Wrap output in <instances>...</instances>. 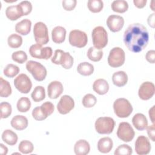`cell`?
Instances as JSON below:
<instances>
[{
  "instance_id": "cell-13",
  "label": "cell",
  "mask_w": 155,
  "mask_h": 155,
  "mask_svg": "<svg viewBox=\"0 0 155 155\" xmlns=\"http://www.w3.org/2000/svg\"><path fill=\"white\" fill-rule=\"evenodd\" d=\"M16 88L21 93L27 94L31 89L32 83L29 77L24 73L19 74L14 80Z\"/></svg>"
},
{
  "instance_id": "cell-18",
  "label": "cell",
  "mask_w": 155,
  "mask_h": 155,
  "mask_svg": "<svg viewBox=\"0 0 155 155\" xmlns=\"http://www.w3.org/2000/svg\"><path fill=\"white\" fill-rule=\"evenodd\" d=\"M64 88L62 83L58 81L51 82L47 87L48 96L50 99H57L63 92Z\"/></svg>"
},
{
  "instance_id": "cell-46",
  "label": "cell",
  "mask_w": 155,
  "mask_h": 155,
  "mask_svg": "<svg viewBox=\"0 0 155 155\" xmlns=\"http://www.w3.org/2000/svg\"><path fill=\"white\" fill-rule=\"evenodd\" d=\"M147 130V133L149 137L153 142L155 140V129H154V124H152L150 126H148L146 128Z\"/></svg>"
},
{
  "instance_id": "cell-30",
  "label": "cell",
  "mask_w": 155,
  "mask_h": 155,
  "mask_svg": "<svg viewBox=\"0 0 155 155\" xmlns=\"http://www.w3.org/2000/svg\"><path fill=\"white\" fill-rule=\"evenodd\" d=\"M111 7L113 11L117 13H122L127 11L128 8V4L126 1L124 0H116L113 1Z\"/></svg>"
},
{
  "instance_id": "cell-12",
  "label": "cell",
  "mask_w": 155,
  "mask_h": 155,
  "mask_svg": "<svg viewBox=\"0 0 155 155\" xmlns=\"http://www.w3.org/2000/svg\"><path fill=\"white\" fill-rule=\"evenodd\" d=\"M134 135V131L128 122H122L119 124L117 130V136L121 140L129 142L133 139Z\"/></svg>"
},
{
  "instance_id": "cell-48",
  "label": "cell",
  "mask_w": 155,
  "mask_h": 155,
  "mask_svg": "<svg viewBox=\"0 0 155 155\" xmlns=\"http://www.w3.org/2000/svg\"><path fill=\"white\" fill-rule=\"evenodd\" d=\"M155 14L154 13H152L151 15H150L147 19V22L148 25L151 27L152 28H154V21H155Z\"/></svg>"
},
{
  "instance_id": "cell-15",
  "label": "cell",
  "mask_w": 155,
  "mask_h": 155,
  "mask_svg": "<svg viewBox=\"0 0 155 155\" xmlns=\"http://www.w3.org/2000/svg\"><path fill=\"white\" fill-rule=\"evenodd\" d=\"M151 143L145 136H139L135 142V151L139 155L148 154L151 151Z\"/></svg>"
},
{
  "instance_id": "cell-1",
  "label": "cell",
  "mask_w": 155,
  "mask_h": 155,
  "mask_svg": "<svg viewBox=\"0 0 155 155\" xmlns=\"http://www.w3.org/2000/svg\"><path fill=\"white\" fill-rule=\"evenodd\" d=\"M149 41V34L147 28L140 23L130 24L125 30L124 42L127 48L134 53L143 50Z\"/></svg>"
},
{
  "instance_id": "cell-10",
  "label": "cell",
  "mask_w": 155,
  "mask_h": 155,
  "mask_svg": "<svg viewBox=\"0 0 155 155\" xmlns=\"http://www.w3.org/2000/svg\"><path fill=\"white\" fill-rule=\"evenodd\" d=\"M29 53L33 58L47 60L51 57L53 51L50 47H42V45L35 44L30 46Z\"/></svg>"
},
{
  "instance_id": "cell-38",
  "label": "cell",
  "mask_w": 155,
  "mask_h": 155,
  "mask_svg": "<svg viewBox=\"0 0 155 155\" xmlns=\"http://www.w3.org/2000/svg\"><path fill=\"white\" fill-rule=\"evenodd\" d=\"M19 72V68L12 64H9L4 68V74L8 78H13L16 76Z\"/></svg>"
},
{
  "instance_id": "cell-50",
  "label": "cell",
  "mask_w": 155,
  "mask_h": 155,
  "mask_svg": "<svg viewBox=\"0 0 155 155\" xmlns=\"http://www.w3.org/2000/svg\"><path fill=\"white\" fill-rule=\"evenodd\" d=\"M8 152V148L4 144H0V153L2 155H6Z\"/></svg>"
},
{
  "instance_id": "cell-49",
  "label": "cell",
  "mask_w": 155,
  "mask_h": 155,
  "mask_svg": "<svg viewBox=\"0 0 155 155\" xmlns=\"http://www.w3.org/2000/svg\"><path fill=\"white\" fill-rule=\"evenodd\" d=\"M149 116L151 119V122L153 124H154V106H153L149 110Z\"/></svg>"
},
{
  "instance_id": "cell-47",
  "label": "cell",
  "mask_w": 155,
  "mask_h": 155,
  "mask_svg": "<svg viewBox=\"0 0 155 155\" xmlns=\"http://www.w3.org/2000/svg\"><path fill=\"white\" fill-rule=\"evenodd\" d=\"M147 0H134L133 3L134 5L139 8H142L144 7L147 4Z\"/></svg>"
},
{
  "instance_id": "cell-42",
  "label": "cell",
  "mask_w": 155,
  "mask_h": 155,
  "mask_svg": "<svg viewBox=\"0 0 155 155\" xmlns=\"http://www.w3.org/2000/svg\"><path fill=\"white\" fill-rule=\"evenodd\" d=\"M133 153L131 147L127 144H122L117 147L114 154L115 155H130Z\"/></svg>"
},
{
  "instance_id": "cell-29",
  "label": "cell",
  "mask_w": 155,
  "mask_h": 155,
  "mask_svg": "<svg viewBox=\"0 0 155 155\" xmlns=\"http://www.w3.org/2000/svg\"><path fill=\"white\" fill-rule=\"evenodd\" d=\"M78 72L83 76H90L94 71V66L87 62L80 63L77 67Z\"/></svg>"
},
{
  "instance_id": "cell-33",
  "label": "cell",
  "mask_w": 155,
  "mask_h": 155,
  "mask_svg": "<svg viewBox=\"0 0 155 155\" xmlns=\"http://www.w3.org/2000/svg\"><path fill=\"white\" fill-rule=\"evenodd\" d=\"M31 97L32 99L36 102L44 100L45 97V88L42 86H36L31 93Z\"/></svg>"
},
{
  "instance_id": "cell-43",
  "label": "cell",
  "mask_w": 155,
  "mask_h": 155,
  "mask_svg": "<svg viewBox=\"0 0 155 155\" xmlns=\"http://www.w3.org/2000/svg\"><path fill=\"white\" fill-rule=\"evenodd\" d=\"M18 5L19 7L22 16L28 15L32 10V5L30 1H23Z\"/></svg>"
},
{
  "instance_id": "cell-44",
  "label": "cell",
  "mask_w": 155,
  "mask_h": 155,
  "mask_svg": "<svg viewBox=\"0 0 155 155\" xmlns=\"http://www.w3.org/2000/svg\"><path fill=\"white\" fill-rule=\"evenodd\" d=\"M77 4L76 0H64L62 1L63 8L67 11L73 10Z\"/></svg>"
},
{
  "instance_id": "cell-40",
  "label": "cell",
  "mask_w": 155,
  "mask_h": 155,
  "mask_svg": "<svg viewBox=\"0 0 155 155\" xmlns=\"http://www.w3.org/2000/svg\"><path fill=\"white\" fill-rule=\"evenodd\" d=\"M97 102L96 97L92 94H85L82 99V104L86 108H91L93 107Z\"/></svg>"
},
{
  "instance_id": "cell-8",
  "label": "cell",
  "mask_w": 155,
  "mask_h": 155,
  "mask_svg": "<svg viewBox=\"0 0 155 155\" xmlns=\"http://www.w3.org/2000/svg\"><path fill=\"white\" fill-rule=\"evenodd\" d=\"M35 40L37 44L44 45L49 41L48 31L47 25L42 22H36L33 27Z\"/></svg>"
},
{
  "instance_id": "cell-2",
  "label": "cell",
  "mask_w": 155,
  "mask_h": 155,
  "mask_svg": "<svg viewBox=\"0 0 155 155\" xmlns=\"http://www.w3.org/2000/svg\"><path fill=\"white\" fill-rule=\"evenodd\" d=\"M113 109L116 115L120 118L128 117L133 111L131 103L125 98L117 99L114 102Z\"/></svg>"
},
{
  "instance_id": "cell-34",
  "label": "cell",
  "mask_w": 155,
  "mask_h": 155,
  "mask_svg": "<svg viewBox=\"0 0 155 155\" xmlns=\"http://www.w3.org/2000/svg\"><path fill=\"white\" fill-rule=\"evenodd\" d=\"M16 107L19 112H27L31 107V102L28 97H22L18 101Z\"/></svg>"
},
{
  "instance_id": "cell-6",
  "label": "cell",
  "mask_w": 155,
  "mask_h": 155,
  "mask_svg": "<svg viewBox=\"0 0 155 155\" xmlns=\"http://www.w3.org/2000/svg\"><path fill=\"white\" fill-rule=\"evenodd\" d=\"M26 68L30 73L34 79L38 81H42L47 76V70L45 67L40 62L29 61L26 63Z\"/></svg>"
},
{
  "instance_id": "cell-32",
  "label": "cell",
  "mask_w": 155,
  "mask_h": 155,
  "mask_svg": "<svg viewBox=\"0 0 155 155\" xmlns=\"http://www.w3.org/2000/svg\"><path fill=\"white\" fill-rule=\"evenodd\" d=\"M103 56V51L102 50L97 49L94 47H90L87 51L88 58L93 61L98 62L99 61Z\"/></svg>"
},
{
  "instance_id": "cell-25",
  "label": "cell",
  "mask_w": 155,
  "mask_h": 155,
  "mask_svg": "<svg viewBox=\"0 0 155 155\" xmlns=\"http://www.w3.org/2000/svg\"><path fill=\"white\" fill-rule=\"evenodd\" d=\"M31 26V21L28 19H24L16 24L15 30L22 35H27L30 32Z\"/></svg>"
},
{
  "instance_id": "cell-9",
  "label": "cell",
  "mask_w": 155,
  "mask_h": 155,
  "mask_svg": "<svg viewBox=\"0 0 155 155\" xmlns=\"http://www.w3.org/2000/svg\"><path fill=\"white\" fill-rule=\"evenodd\" d=\"M125 60V54L124 51L120 47L113 48L108 57V63L111 67L116 68L122 66Z\"/></svg>"
},
{
  "instance_id": "cell-23",
  "label": "cell",
  "mask_w": 155,
  "mask_h": 155,
  "mask_svg": "<svg viewBox=\"0 0 155 155\" xmlns=\"http://www.w3.org/2000/svg\"><path fill=\"white\" fill-rule=\"evenodd\" d=\"M93 89L98 94L104 95L108 91L109 84L106 80L104 79H98L94 82Z\"/></svg>"
},
{
  "instance_id": "cell-35",
  "label": "cell",
  "mask_w": 155,
  "mask_h": 155,
  "mask_svg": "<svg viewBox=\"0 0 155 155\" xmlns=\"http://www.w3.org/2000/svg\"><path fill=\"white\" fill-rule=\"evenodd\" d=\"M8 45L12 48L19 47L22 44V38L21 36L17 34L10 35L7 39Z\"/></svg>"
},
{
  "instance_id": "cell-28",
  "label": "cell",
  "mask_w": 155,
  "mask_h": 155,
  "mask_svg": "<svg viewBox=\"0 0 155 155\" xmlns=\"http://www.w3.org/2000/svg\"><path fill=\"white\" fill-rule=\"evenodd\" d=\"M17 134L11 130H5L2 134V139L9 145H14L18 142Z\"/></svg>"
},
{
  "instance_id": "cell-26",
  "label": "cell",
  "mask_w": 155,
  "mask_h": 155,
  "mask_svg": "<svg viewBox=\"0 0 155 155\" xmlns=\"http://www.w3.org/2000/svg\"><path fill=\"white\" fill-rule=\"evenodd\" d=\"M112 81L114 85L121 87L124 86L128 82V76L124 71H118L113 73Z\"/></svg>"
},
{
  "instance_id": "cell-20",
  "label": "cell",
  "mask_w": 155,
  "mask_h": 155,
  "mask_svg": "<svg viewBox=\"0 0 155 155\" xmlns=\"http://www.w3.org/2000/svg\"><path fill=\"white\" fill-rule=\"evenodd\" d=\"M66 30L62 26H56L51 31V38L56 44L62 43L65 39Z\"/></svg>"
},
{
  "instance_id": "cell-51",
  "label": "cell",
  "mask_w": 155,
  "mask_h": 155,
  "mask_svg": "<svg viewBox=\"0 0 155 155\" xmlns=\"http://www.w3.org/2000/svg\"><path fill=\"white\" fill-rule=\"evenodd\" d=\"M153 3H154V1H151V8L152 9V10H153V11H154L155 10H154V8L153 7Z\"/></svg>"
},
{
  "instance_id": "cell-21",
  "label": "cell",
  "mask_w": 155,
  "mask_h": 155,
  "mask_svg": "<svg viewBox=\"0 0 155 155\" xmlns=\"http://www.w3.org/2000/svg\"><path fill=\"white\" fill-rule=\"evenodd\" d=\"M28 119L22 115H16L11 120L12 127L17 130H23L28 126Z\"/></svg>"
},
{
  "instance_id": "cell-19",
  "label": "cell",
  "mask_w": 155,
  "mask_h": 155,
  "mask_svg": "<svg viewBox=\"0 0 155 155\" xmlns=\"http://www.w3.org/2000/svg\"><path fill=\"white\" fill-rule=\"evenodd\" d=\"M133 126L139 131L144 130L148 127V120L147 117L142 113H137L132 118Z\"/></svg>"
},
{
  "instance_id": "cell-31",
  "label": "cell",
  "mask_w": 155,
  "mask_h": 155,
  "mask_svg": "<svg viewBox=\"0 0 155 155\" xmlns=\"http://www.w3.org/2000/svg\"><path fill=\"white\" fill-rule=\"evenodd\" d=\"M12 94V87L10 83L0 78V96L2 97H7Z\"/></svg>"
},
{
  "instance_id": "cell-27",
  "label": "cell",
  "mask_w": 155,
  "mask_h": 155,
  "mask_svg": "<svg viewBox=\"0 0 155 155\" xmlns=\"http://www.w3.org/2000/svg\"><path fill=\"white\" fill-rule=\"evenodd\" d=\"M5 15L7 18L11 21H16L22 16V14L18 4L7 7L5 10Z\"/></svg>"
},
{
  "instance_id": "cell-39",
  "label": "cell",
  "mask_w": 155,
  "mask_h": 155,
  "mask_svg": "<svg viewBox=\"0 0 155 155\" xmlns=\"http://www.w3.org/2000/svg\"><path fill=\"white\" fill-rule=\"evenodd\" d=\"M0 110H1V117L5 119L8 117L12 111L11 105L7 102H2L0 104Z\"/></svg>"
},
{
  "instance_id": "cell-41",
  "label": "cell",
  "mask_w": 155,
  "mask_h": 155,
  "mask_svg": "<svg viewBox=\"0 0 155 155\" xmlns=\"http://www.w3.org/2000/svg\"><path fill=\"white\" fill-rule=\"evenodd\" d=\"M12 59L19 64H23L27 60V55L25 52L22 50L16 51L12 53Z\"/></svg>"
},
{
  "instance_id": "cell-14",
  "label": "cell",
  "mask_w": 155,
  "mask_h": 155,
  "mask_svg": "<svg viewBox=\"0 0 155 155\" xmlns=\"http://www.w3.org/2000/svg\"><path fill=\"white\" fill-rule=\"evenodd\" d=\"M74 107L73 99L68 95L62 96L57 104V110L61 114L68 113Z\"/></svg>"
},
{
  "instance_id": "cell-7",
  "label": "cell",
  "mask_w": 155,
  "mask_h": 155,
  "mask_svg": "<svg viewBox=\"0 0 155 155\" xmlns=\"http://www.w3.org/2000/svg\"><path fill=\"white\" fill-rule=\"evenodd\" d=\"M54 110V105L49 101L45 102L41 106L35 107L32 111V116L36 120H43L51 115Z\"/></svg>"
},
{
  "instance_id": "cell-37",
  "label": "cell",
  "mask_w": 155,
  "mask_h": 155,
  "mask_svg": "<svg viewBox=\"0 0 155 155\" xmlns=\"http://www.w3.org/2000/svg\"><path fill=\"white\" fill-rule=\"evenodd\" d=\"M34 147L33 143L27 140H22L18 146V150L23 154H29L33 152Z\"/></svg>"
},
{
  "instance_id": "cell-17",
  "label": "cell",
  "mask_w": 155,
  "mask_h": 155,
  "mask_svg": "<svg viewBox=\"0 0 155 155\" xmlns=\"http://www.w3.org/2000/svg\"><path fill=\"white\" fill-rule=\"evenodd\" d=\"M107 25L110 31L117 32L122 28L124 25V19L120 16L111 15L107 19Z\"/></svg>"
},
{
  "instance_id": "cell-11",
  "label": "cell",
  "mask_w": 155,
  "mask_h": 155,
  "mask_svg": "<svg viewBox=\"0 0 155 155\" xmlns=\"http://www.w3.org/2000/svg\"><path fill=\"white\" fill-rule=\"evenodd\" d=\"M68 41L71 45L82 48L87 44V35L84 31L81 30H73L69 33Z\"/></svg>"
},
{
  "instance_id": "cell-3",
  "label": "cell",
  "mask_w": 155,
  "mask_h": 155,
  "mask_svg": "<svg viewBox=\"0 0 155 155\" xmlns=\"http://www.w3.org/2000/svg\"><path fill=\"white\" fill-rule=\"evenodd\" d=\"M91 36L94 47L102 50L107 45L108 34L104 27H96L92 31Z\"/></svg>"
},
{
  "instance_id": "cell-45",
  "label": "cell",
  "mask_w": 155,
  "mask_h": 155,
  "mask_svg": "<svg viewBox=\"0 0 155 155\" xmlns=\"http://www.w3.org/2000/svg\"><path fill=\"white\" fill-rule=\"evenodd\" d=\"M145 58L148 62L154 64L155 62V51L154 50L148 51L146 53Z\"/></svg>"
},
{
  "instance_id": "cell-36",
  "label": "cell",
  "mask_w": 155,
  "mask_h": 155,
  "mask_svg": "<svg viewBox=\"0 0 155 155\" xmlns=\"http://www.w3.org/2000/svg\"><path fill=\"white\" fill-rule=\"evenodd\" d=\"M89 10L93 13L100 12L104 7V2L101 0H89L87 2Z\"/></svg>"
},
{
  "instance_id": "cell-16",
  "label": "cell",
  "mask_w": 155,
  "mask_h": 155,
  "mask_svg": "<svg viewBox=\"0 0 155 155\" xmlns=\"http://www.w3.org/2000/svg\"><path fill=\"white\" fill-rule=\"evenodd\" d=\"M155 93V87L153 83L151 82H143L139 89L138 95L142 100L147 101L151 98Z\"/></svg>"
},
{
  "instance_id": "cell-4",
  "label": "cell",
  "mask_w": 155,
  "mask_h": 155,
  "mask_svg": "<svg viewBox=\"0 0 155 155\" xmlns=\"http://www.w3.org/2000/svg\"><path fill=\"white\" fill-rule=\"evenodd\" d=\"M51 62L56 65H61L65 69H70L73 64V58L68 52H65L62 50H56Z\"/></svg>"
},
{
  "instance_id": "cell-22",
  "label": "cell",
  "mask_w": 155,
  "mask_h": 155,
  "mask_svg": "<svg viewBox=\"0 0 155 155\" xmlns=\"http://www.w3.org/2000/svg\"><path fill=\"white\" fill-rule=\"evenodd\" d=\"M90 150V144L84 139H80L74 144V151L76 155H86L89 153Z\"/></svg>"
},
{
  "instance_id": "cell-24",
  "label": "cell",
  "mask_w": 155,
  "mask_h": 155,
  "mask_svg": "<svg viewBox=\"0 0 155 155\" xmlns=\"http://www.w3.org/2000/svg\"><path fill=\"white\" fill-rule=\"evenodd\" d=\"M113 146V140L109 137H102L97 142V150L102 153H109L111 150Z\"/></svg>"
},
{
  "instance_id": "cell-5",
  "label": "cell",
  "mask_w": 155,
  "mask_h": 155,
  "mask_svg": "<svg viewBox=\"0 0 155 155\" xmlns=\"http://www.w3.org/2000/svg\"><path fill=\"white\" fill-rule=\"evenodd\" d=\"M115 126V121L110 117H100L95 122L96 131L101 134L111 133Z\"/></svg>"
}]
</instances>
